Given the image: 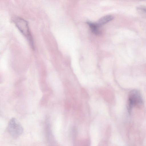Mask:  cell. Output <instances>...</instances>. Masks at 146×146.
<instances>
[{
  "label": "cell",
  "instance_id": "cell-1",
  "mask_svg": "<svg viewBox=\"0 0 146 146\" xmlns=\"http://www.w3.org/2000/svg\"><path fill=\"white\" fill-rule=\"evenodd\" d=\"M143 104V101L140 92L135 90H131L129 94L127 103L128 113L130 114L133 108L140 106Z\"/></svg>",
  "mask_w": 146,
  "mask_h": 146
},
{
  "label": "cell",
  "instance_id": "cell-4",
  "mask_svg": "<svg viewBox=\"0 0 146 146\" xmlns=\"http://www.w3.org/2000/svg\"><path fill=\"white\" fill-rule=\"evenodd\" d=\"M113 17L111 15H107L102 17L96 23L99 27L112 20Z\"/></svg>",
  "mask_w": 146,
  "mask_h": 146
},
{
  "label": "cell",
  "instance_id": "cell-2",
  "mask_svg": "<svg viewBox=\"0 0 146 146\" xmlns=\"http://www.w3.org/2000/svg\"><path fill=\"white\" fill-rule=\"evenodd\" d=\"M14 21L16 26L26 37L31 47L34 48L33 39L27 22L23 19L19 17L15 18Z\"/></svg>",
  "mask_w": 146,
  "mask_h": 146
},
{
  "label": "cell",
  "instance_id": "cell-3",
  "mask_svg": "<svg viewBox=\"0 0 146 146\" xmlns=\"http://www.w3.org/2000/svg\"><path fill=\"white\" fill-rule=\"evenodd\" d=\"M8 130L12 136L17 137L19 136L23 132V128L15 118H12L9 121L8 125Z\"/></svg>",
  "mask_w": 146,
  "mask_h": 146
},
{
  "label": "cell",
  "instance_id": "cell-5",
  "mask_svg": "<svg viewBox=\"0 0 146 146\" xmlns=\"http://www.w3.org/2000/svg\"><path fill=\"white\" fill-rule=\"evenodd\" d=\"M87 23L90 27L92 32L94 34L97 35L99 34V26L96 23H92L90 21L87 22Z\"/></svg>",
  "mask_w": 146,
  "mask_h": 146
},
{
  "label": "cell",
  "instance_id": "cell-6",
  "mask_svg": "<svg viewBox=\"0 0 146 146\" xmlns=\"http://www.w3.org/2000/svg\"><path fill=\"white\" fill-rule=\"evenodd\" d=\"M137 10L139 13L141 14L145 13V7L144 6H141L138 7Z\"/></svg>",
  "mask_w": 146,
  "mask_h": 146
}]
</instances>
